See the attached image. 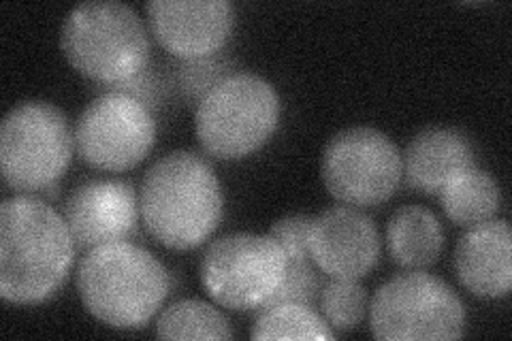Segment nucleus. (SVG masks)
<instances>
[{
  "instance_id": "13",
  "label": "nucleus",
  "mask_w": 512,
  "mask_h": 341,
  "mask_svg": "<svg viewBox=\"0 0 512 341\" xmlns=\"http://www.w3.org/2000/svg\"><path fill=\"white\" fill-rule=\"evenodd\" d=\"M137 194L131 182L92 180L73 190L62 207L77 248L122 241L137 229Z\"/></svg>"
},
{
  "instance_id": "8",
  "label": "nucleus",
  "mask_w": 512,
  "mask_h": 341,
  "mask_svg": "<svg viewBox=\"0 0 512 341\" xmlns=\"http://www.w3.org/2000/svg\"><path fill=\"white\" fill-rule=\"evenodd\" d=\"M284 273L286 254L269 235H224L210 243L201 258V282L207 295L235 312H250L271 303Z\"/></svg>"
},
{
  "instance_id": "1",
  "label": "nucleus",
  "mask_w": 512,
  "mask_h": 341,
  "mask_svg": "<svg viewBox=\"0 0 512 341\" xmlns=\"http://www.w3.org/2000/svg\"><path fill=\"white\" fill-rule=\"evenodd\" d=\"M75 239L64 216L43 199L18 194L0 205V295L41 303L67 280Z\"/></svg>"
},
{
  "instance_id": "10",
  "label": "nucleus",
  "mask_w": 512,
  "mask_h": 341,
  "mask_svg": "<svg viewBox=\"0 0 512 341\" xmlns=\"http://www.w3.org/2000/svg\"><path fill=\"white\" fill-rule=\"evenodd\" d=\"M156 141L152 109L135 96L105 92L82 111L75 124V150L90 167L126 171L146 158Z\"/></svg>"
},
{
  "instance_id": "24",
  "label": "nucleus",
  "mask_w": 512,
  "mask_h": 341,
  "mask_svg": "<svg viewBox=\"0 0 512 341\" xmlns=\"http://www.w3.org/2000/svg\"><path fill=\"white\" fill-rule=\"evenodd\" d=\"M105 88H107V92H122V94H128V96H135V99H139L141 103H146L150 109L160 101L158 81L148 69L141 71L133 79L122 81V84L105 86Z\"/></svg>"
},
{
  "instance_id": "5",
  "label": "nucleus",
  "mask_w": 512,
  "mask_h": 341,
  "mask_svg": "<svg viewBox=\"0 0 512 341\" xmlns=\"http://www.w3.org/2000/svg\"><path fill=\"white\" fill-rule=\"evenodd\" d=\"M280 96L254 73L224 77L199 101L195 131L201 148L220 160L246 158L276 133Z\"/></svg>"
},
{
  "instance_id": "11",
  "label": "nucleus",
  "mask_w": 512,
  "mask_h": 341,
  "mask_svg": "<svg viewBox=\"0 0 512 341\" xmlns=\"http://www.w3.org/2000/svg\"><path fill=\"white\" fill-rule=\"evenodd\" d=\"M146 13L156 41L182 60L214 56L235 24L229 0H150Z\"/></svg>"
},
{
  "instance_id": "4",
  "label": "nucleus",
  "mask_w": 512,
  "mask_h": 341,
  "mask_svg": "<svg viewBox=\"0 0 512 341\" xmlns=\"http://www.w3.org/2000/svg\"><path fill=\"white\" fill-rule=\"evenodd\" d=\"M71 67L103 86H116L148 69L150 35L133 7L114 0L77 5L60 30Z\"/></svg>"
},
{
  "instance_id": "22",
  "label": "nucleus",
  "mask_w": 512,
  "mask_h": 341,
  "mask_svg": "<svg viewBox=\"0 0 512 341\" xmlns=\"http://www.w3.org/2000/svg\"><path fill=\"white\" fill-rule=\"evenodd\" d=\"M320 297V280L316 273V265L312 258H295L288 261L286 258V273L280 290L271 303L278 301H293L303 305H314V301Z\"/></svg>"
},
{
  "instance_id": "9",
  "label": "nucleus",
  "mask_w": 512,
  "mask_h": 341,
  "mask_svg": "<svg viewBox=\"0 0 512 341\" xmlns=\"http://www.w3.org/2000/svg\"><path fill=\"white\" fill-rule=\"evenodd\" d=\"M320 175L335 201L376 207L389 201L402 182V154L376 128L352 126L333 135L325 145Z\"/></svg>"
},
{
  "instance_id": "18",
  "label": "nucleus",
  "mask_w": 512,
  "mask_h": 341,
  "mask_svg": "<svg viewBox=\"0 0 512 341\" xmlns=\"http://www.w3.org/2000/svg\"><path fill=\"white\" fill-rule=\"evenodd\" d=\"M252 339H335L333 329L310 305L278 301L263 305L254 318Z\"/></svg>"
},
{
  "instance_id": "21",
  "label": "nucleus",
  "mask_w": 512,
  "mask_h": 341,
  "mask_svg": "<svg viewBox=\"0 0 512 341\" xmlns=\"http://www.w3.org/2000/svg\"><path fill=\"white\" fill-rule=\"evenodd\" d=\"M229 75H233V62L229 58L207 56L199 60H184L178 81L186 96L201 101L207 92Z\"/></svg>"
},
{
  "instance_id": "16",
  "label": "nucleus",
  "mask_w": 512,
  "mask_h": 341,
  "mask_svg": "<svg viewBox=\"0 0 512 341\" xmlns=\"http://www.w3.org/2000/svg\"><path fill=\"white\" fill-rule=\"evenodd\" d=\"M387 248L393 261L410 271L434 265L444 248L442 224L423 205H404L389 218Z\"/></svg>"
},
{
  "instance_id": "14",
  "label": "nucleus",
  "mask_w": 512,
  "mask_h": 341,
  "mask_svg": "<svg viewBox=\"0 0 512 341\" xmlns=\"http://www.w3.org/2000/svg\"><path fill=\"white\" fill-rule=\"evenodd\" d=\"M455 271L472 295L506 297L512 286V235L502 218L470 226L455 248Z\"/></svg>"
},
{
  "instance_id": "7",
  "label": "nucleus",
  "mask_w": 512,
  "mask_h": 341,
  "mask_svg": "<svg viewBox=\"0 0 512 341\" xmlns=\"http://www.w3.org/2000/svg\"><path fill=\"white\" fill-rule=\"evenodd\" d=\"M370 331L376 339H457L466 329V305L431 273H399L372 299Z\"/></svg>"
},
{
  "instance_id": "17",
  "label": "nucleus",
  "mask_w": 512,
  "mask_h": 341,
  "mask_svg": "<svg viewBox=\"0 0 512 341\" xmlns=\"http://www.w3.org/2000/svg\"><path fill=\"white\" fill-rule=\"evenodd\" d=\"M438 197L448 220L466 229L491 220L502 203L498 182L487 171L476 167L455 175Z\"/></svg>"
},
{
  "instance_id": "2",
  "label": "nucleus",
  "mask_w": 512,
  "mask_h": 341,
  "mask_svg": "<svg viewBox=\"0 0 512 341\" xmlns=\"http://www.w3.org/2000/svg\"><path fill=\"white\" fill-rule=\"evenodd\" d=\"M222 188L205 158L178 150L143 175L139 214L148 233L171 250H192L210 237L222 218Z\"/></svg>"
},
{
  "instance_id": "23",
  "label": "nucleus",
  "mask_w": 512,
  "mask_h": 341,
  "mask_svg": "<svg viewBox=\"0 0 512 341\" xmlns=\"http://www.w3.org/2000/svg\"><path fill=\"white\" fill-rule=\"evenodd\" d=\"M310 222L312 218L303 214L284 216L271 224L269 237H274L280 248L284 250L288 261H295V258H310L308 250V233H310Z\"/></svg>"
},
{
  "instance_id": "12",
  "label": "nucleus",
  "mask_w": 512,
  "mask_h": 341,
  "mask_svg": "<svg viewBox=\"0 0 512 341\" xmlns=\"http://www.w3.org/2000/svg\"><path fill=\"white\" fill-rule=\"evenodd\" d=\"M312 263L329 278L361 280L378 263L380 235L370 216L355 207H331L310 222Z\"/></svg>"
},
{
  "instance_id": "19",
  "label": "nucleus",
  "mask_w": 512,
  "mask_h": 341,
  "mask_svg": "<svg viewBox=\"0 0 512 341\" xmlns=\"http://www.w3.org/2000/svg\"><path fill=\"white\" fill-rule=\"evenodd\" d=\"M156 335L163 339H231L233 329L214 305L199 299L173 303L160 314Z\"/></svg>"
},
{
  "instance_id": "6",
  "label": "nucleus",
  "mask_w": 512,
  "mask_h": 341,
  "mask_svg": "<svg viewBox=\"0 0 512 341\" xmlns=\"http://www.w3.org/2000/svg\"><path fill=\"white\" fill-rule=\"evenodd\" d=\"M75 133L64 113L45 101L15 105L0 124V167L20 192L54 188L73 158Z\"/></svg>"
},
{
  "instance_id": "20",
  "label": "nucleus",
  "mask_w": 512,
  "mask_h": 341,
  "mask_svg": "<svg viewBox=\"0 0 512 341\" xmlns=\"http://www.w3.org/2000/svg\"><path fill=\"white\" fill-rule=\"evenodd\" d=\"M318 299L329 327L338 331H355L367 314V290L357 280L331 278Z\"/></svg>"
},
{
  "instance_id": "15",
  "label": "nucleus",
  "mask_w": 512,
  "mask_h": 341,
  "mask_svg": "<svg viewBox=\"0 0 512 341\" xmlns=\"http://www.w3.org/2000/svg\"><path fill=\"white\" fill-rule=\"evenodd\" d=\"M474 167L470 139L455 128L429 126L416 133L402 158L406 184L416 192L440 194L455 175Z\"/></svg>"
},
{
  "instance_id": "3",
  "label": "nucleus",
  "mask_w": 512,
  "mask_h": 341,
  "mask_svg": "<svg viewBox=\"0 0 512 341\" xmlns=\"http://www.w3.org/2000/svg\"><path fill=\"white\" fill-rule=\"evenodd\" d=\"M169 271L131 241L92 248L79 263L77 292L86 310L111 329H141L169 295Z\"/></svg>"
}]
</instances>
